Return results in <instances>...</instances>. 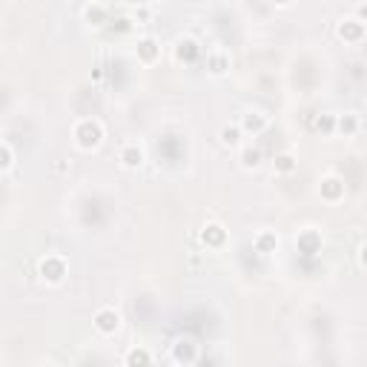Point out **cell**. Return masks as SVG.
Returning <instances> with one entry per match:
<instances>
[{
  "label": "cell",
  "mask_w": 367,
  "mask_h": 367,
  "mask_svg": "<svg viewBox=\"0 0 367 367\" xmlns=\"http://www.w3.org/2000/svg\"><path fill=\"white\" fill-rule=\"evenodd\" d=\"M204 66H207V72L212 78H221V75H227V69H230V55L221 52V49H210Z\"/></svg>",
  "instance_id": "11"
},
{
  "label": "cell",
  "mask_w": 367,
  "mask_h": 367,
  "mask_svg": "<svg viewBox=\"0 0 367 367\" xmlns=\"http://www.w3.org/2000/svg\"><path fill=\"white\" fill-rule=\"evenodd\" d=\"M132 20H135V23H146V20H150V12H146V9L141 6V9L132 12Z\"/></svg>",
  "instance_id": "24"
},
{
  "label": "cell",
  "mask_w": 367,
  "mask_h": 367,
  "mask_svg": "<svg viewBox=\"0 0 367 367\" xmlns=\"http://www.w3.org/2000/svg\"><path fill=\"white\" fill-rule=\"evenodd\" d=\"M161 58V43L155 38H141L138 40V61L143 63H155Z\"/></svg>",
  "instance_id": "15"
},
{
  "label": "cell",
  "mask_w": 367,
  "mask_h": 367,
  "mask_svg": "<svg viewBox=\"0 0 367 367\" xmlns=\"http://www.w3.org/2000/svg\"><path fill=\"white\" fill-rule=\"evenodd\" d=\"M261 150L258 146H253V143H247V146H241V153H238V161H241V166L244 169H256V166H261Z\"/></svg>",
  "instance_id": "16"
},
{
  "label": "cell",
  "mask_w": 367,
  "mask_h": 367,
  "mask_svg": "<svg viewBox=\"0 0 367 367\" xmlns=\"http://www.w3.org/2000/svg\"><path fill=\"white\" fill-rule=\"evenodd\" d=\"M313 127H315V132H322V135H336V115H330V112L319 115Z\"/></svg>",
  "instance_id": "22"
},
{
  "label": "cell",
  "mask_w": 367,
  "mask_h": 367,
  "mask_svg": "<svg viewBox=\"0 0 367 367\" xmlns=\"http://www.w3.org/2000/svg\"><path fill=\"white\" fill-rule=\"evenodd\" d=\"M198 55H201V46L195 43L192 38H181V40L175 43V61H181V63H192Z\"/></svg>",
  "instance_id": "14"
},
{
  "label": "cell",
  "mask_w": 367,
  "mask_h": 367,
  "mask_svg": "<svg viewBox=\"0 0 367 367\" xmlns=\"http://www.w3.org/2000/svg\"><path fill=\"white\" fill-rule=\"evenodd\" d=\"M201 244L207 250H218V247H224L227 244V230L224 224H218V221H207L204 230H201Z\"/></svg>",
  "instance_id": "8"
},
{
  "label": "cell",
  "mask_w": 367,
  "mask_h": 367,
  "mask_svg": "<svg viewBox=\"0 0 367 367\" xmlns=\"http://www.w3.org/2000/svg\"><path fill=\"white\" fill-rule=\"evenodd\" d=\"M95 330L101 333V336H115L120 330V313L115 307H101L95 313V319H92Z\"/></svg>",
  "instance_id": "4"
},
{
  "label": "cell",
  "mask_w": 367,
  "mask_h": 367,
  "mask_svg": "<svg viewBox=\"0 0 367 367\" xmlns=\"http://www.w3.org/2000/svg\"><path fill=\"white\" fill-rule=\"evenodd\" d=\"M84 17H86V23H92V26H104V23H107V9L97 6V3H89V6H84Z\"/></svg>",
  "instance_id": "20"
},
{
  "label": "cell",
  "mask_w": 367,
  "mask_h": 367,
  "mask_svg": "<svg viewBox=\"0 0 367 367\" xmlns=\"http://www.w3.org/2000/svg\"><path fill=\"white\" fill-rule=\"evenodd\" d=\"M359 127H361V120H359L356 112H341V115H336V135L353 138L359 132Z\"/></svg>",
  "instance_id": "12"
},
{
  "label": "cell",
  "mask_w": 367,
  "mask_h": 367,
  "mask_svg": "<svg viewBox=\"0 0 367 367\" xmlns=\"http://www.w3.org/2000/svg\"><path fill=\"white\" fill-rule=\"evenodd\" d=\"M273 3H276V6H290L292 0H273Z\"/></svg>",
  "instance_id": "26"
},
{
  "label": "cell",
  "mask_w": 367,
  "mask_h": 367,
  "mask_svg": "<svg viewBox=\"0 0 367 367\" xmlns=\"http://www.w3.org/2000/svg\"><path fill=\"white\" fill-rule=\"evenodd\" d=\"M319 195H322L327 204L341 201V198H345V181H341L338 175H325V178L319 181Z\"/></svg>",
  "instance_id": "9"
},
{
  "label": "cell",
  "mask_w": 367,
  "mask_h": 367,
  "mask_svg": "<svg viewBox=\"0 0 367 367\" xmlns=\"http://www.w3.org/2000/svg\"><path fill=\"white\" fill-rule=\"evenodd\" d=\"M359 264H361L364 270H367V241H364L361 247H359Z\"/></svg>",
  "instance_id": "25"
},
{
  "label": "cell",
  "mask_w": 367,
  "mask_h": 367,
  "mask_svg": "<svg viewBox=\"0 0 367 367\" xmlns=\"http://www.w3.org/2000/svg\"><path fill=\"white\" fill-rule=\"evenodd\" d=\"M104 124L97 118H81L75 127H72V138H75V146L84 153H92L104 143Z\"/></svg>",
  "instance_id": "1"
},
{
  "label": "cell",
  "mask_w": 367,
  "mask_h": 367,
  "mask_svg": "<svg viewBox=\"0 0 367 367\" xmlns=\"http://www.w3.org/2000/svg\"><path fill=\"white\" fill-rule=\"evenodd\" d=\"M150 361H153V353H150V350H143V348H132V350L124 356V364H130V367L150 364Z\"/></svg>",
  "instance_id": "21"
},
{
  "label": "cell",
  "mask_w": 367,
  "mask_h": 367,
  "mask_svg": "<svg viewBox=\"0 0 367 367\" xmlns=\"http://www.w3.org/2000/svg\"><path fill=\"white\" fill-rule=\"evenodd\" d=\"M296 166H299V161H296V155H292V153H279V155L273 158V169H276L279 175L296 173Z\"/></svg>",
  "instance_id": "18"
},
{
  "label": "cell",
  "mask_w": 367,
  "mask_h": 367,
  "mask_svg": "<svg viewBox=\"0 0 367 367\" xmlns=\"http://www.w3.org/2000/svg\"><path fill=\"white\" fill-rule=\"evenodd\" d=\"M322 244H325L322 233L313 230V227H304V230H299V235H296V247H299L302 256H315V253H322Z\"/></svg>",
  "instance_id": "6"
},
{
  "label": "cell",
  "mask_w": 367,
  "mask_h": 367,
  "mask_svg": "<svg viewBox=\"0 0 367 367\" xmlns=\"http://www.w3.org/2000/svg\"><path fill=\"white\" fill-rule=\"evenodd\" d=\"M336 35L345 40V43H361L364 40V35H367V26L359 20V17H341L338 20V26H336Z\"/></svg>",
  "instance_id": "3"
},
{
  "label": "cell",
  "mask_w": 367,
  "mask_h": 367,
  "mask_svg": "<svg viewBox=\"0 0 367 367\" xmlns=\"http://www.w3.org/2000/svg\"><path fill=\"white\" fill-rule=\"evenodd\" d=\"M353 17H359V20L364 23V26H367V0H364V3H359V6L353 9Z\"/></svg>",
  "instance_id": "23"
},
{
  "label": "cell",
  "mask_w": 367,
  "mask_h": 367,
  "mask_svg": "<svg viewBox=\"0 0 367 367\" xmlns=\"http://www.w3.org/2000/svg\"><path fill=\"white\" fill-rule=\"evenodd\" d=\"M253 247H256V253H261V256H270V253L279 250V235H276L273 230H261V233H256V238H253Z\"/></svg>",
  "instance_id": "13"
},
{
  "label": "cell",
  "mask_w": 367,
  "mask_h": 367,
  "mask_svg": "<svg viewBox=\"0 0 367 367\" xmlns=\"http://www.w3.org/2000/svg\"><path fill=\"white\" fill-rule=\"evenodd\" d=\"M66 273H69V264H66V258L58 256V253H46V256L38 261V276H40V281L49 284V287L61 284V281L66 279Z\"/></svg>",
  "instance_id": "2"
},
{
  "label": "cell",
  "mask_w": 367,
  "mask_h": 367,
  "mask_svg": "<svg viewBox=\"0 0 367 367\" xmlns=\"http://www.w3.org/2000/svg\"><path fill=\"white\" fill-rule=\"evenodd\" d=\"M169 356H173L175 364H195L198 361V345H192V338H175Z\"/></svg>",
  "instance_id": "10"
},
{
  "label": "cell",
  "mask_w": 367,
  "mask_h": 367,
  "mask_svg": "<svg viewBox=\"0 0 367 367\" xmlns=\"http://www.w3.org/2000/svg\"><path fill=\"white\" fill-rule=\"evenodd\" d=\"M218 138H221L224 146H230V150H235V146H241V138H244V130L238 124H224L221 132H218Z\"/></svg>",
  "instance_id": "17"
},
{
  "label": "cell",
  "mask_w": 367,
  "mask_h": 367,
  "mask_svg": "<svg viewBox=\"0 0 367 367\" xmlns=\"http://www.w3.org/2000/svg\"><path fill=\"white\" fill-rule=\"evenodd\" d=\"M118 161H120L124 169H141L143 161H146V153H143V146L138 141H127V143H120Z\"/></svg>",
  "instance_id": "5"
},
{
  "label": "cell",
  "mask_w": 367,
  "mask_h": 367,
  "mask_svg": "<svg viewBox=\"0 0 367 367\" xmlns=\"http://www.w3.org/2000/svg\"><path fill=\"white\" fill-rule=\"evenodd\" d=\"M267 124H270V118H267L261 109H247L241 115V120H238V127L244 130V135H261L267 130Z\"/></svg>",
  "instance_id": "7"
},
{
  "label": "cell",
  "mask_w": 367,
  "mask_h": 367,
  "mask_svg": "<svg viewBox=\"0 0 367 367\" xmlns=\"http://www.w3.org/2000/svg\"><path fill=\"white\" fill-rule=\"evenodd\" d=\"M12 169H15V146L9 141H3L0 143V173L9 175Z\"/></svg>",
  "instance_id": "19"
}]
</instances>
